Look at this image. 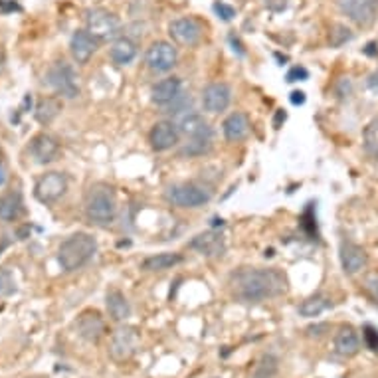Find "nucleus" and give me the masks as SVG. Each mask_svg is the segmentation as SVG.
I'll return each instance as SVG.
<instances>
[{"mask_svg": "<svg viewBox=\"0 0 378 378\" xmlns=\"http://www.w3.org/2000/svg\"><path fill=\"white\" fill-rule=\"evenodd\" d=\"M288 276L278 268H254L242 266L228 278L230 295L244 305H258L269 299H278L288 293Z\"/></svg>", "mask_w": 378, "mask_h": 378, "instance_id": "1", "label": "nucleus"}, {"mask_svg": "<svg viewBox=\"0 0 378 378\" xmlns=\"http://www.w3.org/2000/svg\"><path fill=\"white\" fill-rule=\"evenodd\" d=\"M83 212L90 224L107 228L117 216V196L107 182H93L83 199Z\"/></svg>", "mask_w": 378, "mask_h": 378, "instance_id": "2", "label": "nucleus"}, {"mask_svg": "<svg viewBox=\"0 0 378 378\" xmlns=\"http://www.w3.org/2000/svg\"><path fill=\"white\" fill-rule=\"evenodd\" d=\"M98 254V240L88 232H76L64 240L58 249V264L64 271H78L85 268Z\"/></svg>", "mask_w": 378, "mask_h": 378, "instance_id": "3", "label": "nucleus"}, {"mask_svg": "<svg viewBox=\"0 0 378 378\" xmlns=\"http://www.w3.org/2000/svg\"><path fill=\"white\" fill-rule=\"evenodd\" d=\"M44 83L56 91L60 98L76 100L80 95V81L73 66L66 60H56L44 76Z\"/></svg>", "mask_w": 378, "mask_h": 378, "instance_id": "4", "label": "nucleus"}, {"mask_svg": "<svg viewBox=\"0 0 378 378\" xmlns=\"http://www.w3.org/2000/svg\"><path fill=\"white\" fill-rule=\"evenodd\" d=\"M83 20H85V30L100 42H110L119 38L121 20L115 12L95 6V8L85 11Z\"/></svg>", "mask_w": 378, "mask_h": 378, "instance_id": "5", "label": "nucleus"}, {"mask_svg": "<svg viewBox=\"0 0 378 378\" xmlns=\"http://www.w3.org/2000/svg\"><path fill=\"white\" fill-rule=\"evenodd\" d=\"M165 199L177 208H200L212 200V192L199 182H177L165 190Z\"/></svg>", "mask_w": 378, "mask_h": 378, "instance_id": "6", "label": "nucleus"}, {"mask_svg": "<svg viewBox=\"0 0 378 378\" xmlns=\"http://www.w3.org/2000/svg\"><path fill=\"white\" fill-rule=\"evenodd\" d=\"M337 8L358 28H370L378 20V0H337Z\"/></svg>", "mask_w": 378, "mask_h": 378, "instance_id": "7", "label": "nucleus"}, {"mask_svg": "<svg viewBox=\"0 0 378 378\" xmlns=\"http://www.w3.org/2000/svg\"><path fill=\"white\" fill-rule=\"evenodd\" d=\"M68 177L58 170H50L46 175H42L40 179L34 184V199L42 204H54L68 192Z\"/></svg>", "mask_w": 378, "mask_h": 378, "instance_id": "8", "label": "nucleus"}, {"mask_svg": "<svg viewBox=\"0 0 378 378\" xmlns=\"http://www.w3.org/2000/svg\"><path fill=\"white\" fill-rule=\"evenodd\" d=\"M179 61V52L167 40H157L150 44L145 54V64L155 73H169Z\"/></svg>", "mask_w": 378, "mask_h": 378, "instance_id": "9", "label": "nucleus"}, {"mask_svg": "<svg viewBox=\"0 0 378 378\" xmlns=\"http://www.w3.org/2000/svg\"><path fill=\"white\" fill-rule=\"evenodd\" d=\"M141 337L135 327H119L110 338V355L113 360H129L139 350Z\"/></svg>", "mask_w": 378, "mask_h": 378, "instance_id": "10", "label": "nucleus"}, {"mask_svg": "<svg viewBox=\"0 0 378 378\" xmlns=\"http://www.w3.org/2000/svg\"><path fill=\"white\" fill-rule=\"evenodd\" d=\"M169 34L172 40L177 42L179 46H187V48H192L196 46L202 36H204V28L196 18L192 16H180V18H175V20L169 24Z\"/></svg>", "mask_w": 378, "mask_h": 378, "instance_id": "11", "label": "nucleus"}, {"mask_svg": "<svg viewBox=\"0 0 378 378\" xmlns=\"http://www.w3.org/2000/svg\"><path fill=\"white\" fill-rule=\"evenodd\" d=\"M149 143L153 150H157V153H165V150L177 147L180 143L179 125L169 119L157 121L149 131Z\"/></svg>", "mask_w": 378, "mask_h": 378, "instance_id": "12", "label": "nucleus"}, {"mask_svg": "<svg viewBox=\"0 0 378 378\" xmlns=\"http://www.w3.org/2000/svg\"><path fill=\"white\" fill-rule=\"evenodd\" d=\"M190 249L199 252L204 258H222L226 254V238L220 230H206L190 240Z\"/></svg>", "mask_w": 378, "mask_h": 378, "instance_id": "13", "label": "nucleus"}, {"mask_svg": "<svg viewBox=\"0 0 378 378\" xmlns=\"http://www.w3.org/2000/svg\"><path fill=\"white\" fill-rule=\"evenodd\" d=\"M338 259H341V268L347 276H357V273H360L362 269L367 268L368 264L367 252L348 238L341 240Z\"/></svg>", "mask_w": 378, "mask_h": 378, "instance_id": "14", "label": "nucleus"}, {"mask_svg": "<svg viewBox=\"0 0 378 378\" xmlns=\"http://www.w3.org/2000/svg\"><path fill=\"white\" fill-rule=\"evenodd\" d=\"M76 331L83 341H88L91 345H98L101 338L105 337V331H107V325H105V319L101 317L100 311L95 309H88L83 311L78 321H76Z\"/></svg>", "mask_w": 378, "mask_h": 378, "instance_id": "15", "label": "nucleus"}, {"mask_svg": "<svg viewBox=\"0 0 378 378\" xmlns=\"http://www.w3.org/2000/svg\"><path fill=\"white\" fill-rule=\"evenodd\" d=\"M230 103H232V88L224 81L208 83L202 90V105L208 113H222L228 110Z\"/></svg>", "mask_w": 378, "mask_h": 378, "instance_id": "16", "label": "nucleus"}, {"mask_svg": "<svg viewBox=\"0 0 378 378\" xmlns=\"http://www.w3.org/2000/svg\"><path fill=\"white\" fill-rule=\"evenodd\" d=\"M101 42L93 38L88 30H76L70 40V54L76 64H88L93 58V54L100 50Z\"/></svg>", "mask_w": 378, "mask_h": 378, "instance_id": "17", "label": "nucleus"}, {"mask_svg": "<svg viewBox=\"0 0 378 378\" xmlns=\"http://www.w3.org/2000/svg\"><path fill=\"white\" fill-rule=\"evenodd\" d=\"M180 95H182V80L177 76L157 81L150 88V101L160 107H169L170 103H175Z\"/></svg>", "mask_w": 378, "mask_h": 378, "instance_id": "18", "label": "nucleus"}, {"mask_svg": "<svg viewBox=\"0 0 378 378\" xmlns=\"http://www.w3.org/2000/svg\"><path fill=\"white\" fill-rule=\"evenodd\" d=\"M60 153V143L56 137H52L48 133H38L30 141V155L40 165H48L52 160H56Z\"/></svg>", "mask_w": 378, "mask_h": 378, "instance_id": "19", "label": "nucleus"}, {"mask_svg": "<svg viewBox=\"0 0 378 378\" xmlns=\"http://www.w3.org/2000/svg\"><path fill=\"white\" fill-rule=\"evenodd\" d=\"M180 133H184L190 139H210L214 137V129L208 121L204 119V115L200 113H190L187 111L179 121Z\"/></svg>", "mask_w": 378, "mask_h": 378, "instance_id": "20", "label": "nucleus"}, {"mask_svg": "<svg viewBox=\"0 0 378 378\" xmlns=\"http://www.w3.org/2000/svg\"><path fill=\"white\" fill-rule=\"evenodd\" d=\"M249 117L244 111H234L230 113L228 117L222 123V133H224V139L230 143H240L249 135Z\"/></svg>", "mask_w": 378, "mask_h": 378, "instance_id": "21", "label": "nucleus"}, {"mask_svg": "<svg viewBox=\"0 0 378 378\" xmlns=\"http://www.w3.org/2000/svg\"><path fill=\"white\" fill-rule=\"evenodd\" d=\"M24 199L18 189L6 190L0 196V220L2 222H16L24 214Z\"/></svg>", "mask_w": 378, "mask_h": 378, "instance_id": "22", "label": "nucleus"}, {"mask_svg": "<svg viewBox=\"0 0 378 378\" xmlns=\"http://www.w3.org/2000/svg\"><path fill=\"white\" fill-rule=\"evenodd\" d=\"M137 54H139L137 42L129 36H119L117 40H113L110 48V58L115 66H129L137 58Z\"/></svg>", "mask_w": 378, "mask_h": 378, "instance_id": "23", "label": "nucleus"}, {"mask_svg": "<svg viewBox=\"0 0 378 378\" xmlns=\"http://www.w3.org/2000/svg\"><path fill=\"white\" fill-rule=\"evenodd\" d=\"M333 345H335V353L341 357H355L360 350V338H358L357 329L350 327V325H343L337 331Z\"/></svg>", "mask_w": 378, "mask_h": 378, "instance_id": "24", "label": "nucleus"}, {"mask_svg": "<svg viewBox=\"0 0 378 378\" xmlns=\"http://www.w3.org/2000/svg\"><path fill=\"white\" fill-rule=\"evenodd\" d=\"M184 261L182 254L177 252H160V254H153L149 258L141 261V269L143 271H167L170 268H177L179 264Z\"/></svg>", "mask_w": 378, "mask_h": 378, "instance_id": "25", "label": "nucleus"}, {"mask_svg": "<svg viewBox=\"0 0 378 378\" xmlns=\"http://www.w3.org/2000/svg\"><path fill=\"white\" fill-rule=\"evenodd\" d=\"M105 305L107 313L113 321H127L131 317V305L127 297L121 293L119 289H110L105 295Z\"/></svg>", "mask_w": 378, "mask_h": 378, "instance_id": "26", "label": "nucleus"}, {"mask_svg": "<svg viewBox=\"0 0 378 378\" xmlns=\"http://www.w3.org/2000/svg\"><path fill=\"white\" fill-rule=\"evenodd\" d=\"M61 107H64L61 98H54V95L44 98V100L38 101L36 111H34V117H36V121H38L40 125H50L52 121L56 119L61 113Z\"/></svg>", "mask_w": 378, "mask_h": 378, "instance_id": "27", "label": "nucleus"}, {"mask_svg": "<svg viewBox=\"0 0 378 378\" xmlns=\"http://www.w3.org/2000/svg\"><path fill=\"white\" fill-rule=\"evenodd\" d=\"M331 307V301L329 297H325L323 293H315V295H311V297L303 299L301 301V305L297 307V313L301 317H319L321 313H325L327 309Z\"/></svg>", "mask_w": 378, "mask_h": 378, "instance_id": "28", "label": "nucleus"}, {"mask_svg": "<svg viewBox=\"0 0 378 378\" xmlns=\"http://www.w3.org/2000/svg\"><path fill=\"white\" fill-rule=\"evenodd\" d=\"M362 149L368 159H378V117L368 121L362 131Z\"/></svg>", "mask_w": 378, "mask_h": 378, "instance_id": "29", "label": "nucleus"}, {"mask_svg": "<svg viewBox=\"0 0 378 378\" xmlns=\"http://www.w3.org/2000/svg\"><path fill=\"white\" fill-rule=\"evenodd\" d=\"M279 372V358L276 355H264L256 362L254 367V372H252V378H276Z\"/></svg>", "mask_w": 378, "mask_h": 378, "instance_id": "30", "label": "nucleus"}, {"mask_svg": "<svg viewBox=\"0 0 378 378\" xmlns=\"http://www.w3.org/2000/svg\"><path fill=\"white\" fill-rule=\"evenodd\" d=\"M353 38H355L353 30L348 28L347 24H341V22L333 24L331 30H329V46L335 48V50H337V48H343V46L348 44Z\"/></svg>", "mask_w": 378, "mask_h": 378, "instance_id": "31", "label": "nucleus"}, {"mask_svg": "<svg viewBox=\"0 0 378 378\" xmlns=\"http://www.w3.org/2000/svg\"><path fill=\"white\" fill-rule=\"evenodd\" d=\"M299 224H301L303 232L309 236V240L319 238L317 216H315V204H313V202H309L307 208L303 210V214H301V218H299Z\"/></svg>", "mask_w": 378, "mask_h": 378, "instance_id": "32", "label": "nucleus"}, {"mask_svg": "<svg viewBox=\"0 0 378 378\" xmlns=\"http://www.w3.org/2000/svg\"><path fill=\"white\" fill-rule=\"evenodd\" d=\"M210 150H212V141L210 139H192L189 145H184L182 149H180V157H202V155H208Z\"/></svg>", "mask_w": 378, "mask_h": 378, "instance_id": "33", "label": "nucleus"}, {"mask_svg": "<svg viewBox=\"0 0 378 378\" xmlns=\"http://www.w3.org/2000/svg\"><path fill=\"white\" fill-rule=\"evenodd\" d=\"M16 279L11 269L0 268V297H12L16 293Z\"/></svg>", "mask_w": 378, "mask_h": 378, "instance_id": "34", "label": "nucleus"}, {"mask_svg": "<svg viewBox=\"0 0 378 378\" xmlns=\"http://www.w3.org/2000/svg\"><path fill=\"white\" fill-rule=\"evenodd\" d=\"M212 11L214 14L218 16L222 22H232L236 18V8L228 4V2H224V0H216L214 4H212Z\"/></svg>", "mask_w": 378, "mask_h": 378, "instance_id": "35", "label": "nucleus"}, {"mask_svg": "<svg viewBox=\"0 0 378 378\" xmlns=\"http://www.w3.org/2000/svg\"><path fill=\"white\" fill-rule=\"evenodd\" d=\"M362 288L367 291L368 297L372 299V303L378 307V273H368L362 281Z\"/></svg>", "mask_w": 378, "mask_h": 378, "instance_id": "36", "label": "nucleus"}, {"mask_svg": "<svg viewBox=\"0 0 378 378\" xmlns=\"http://www.w3.org/2000/svg\"><path fill=\"white\" fill-rule=\"evenodd\" d=\"M362 341L370 350H378V329H374L372 325H365L362 327Z\"/></svg>", "mask_w": 378, "mask_h": 378, "instance_id": "37", "label": "nucleus"}, {"mask_svg": "<svg viewBox=\"0 0 378 378\" xmlns=\"http://www.w3.org/2000/svg\"><path fill=\"white\" fill-rule=\"evenodd\" d=\"M305 80H309V71L307 68H303V66H293V68H289L288 73H285V81H288V83H295V81Z\"/></svg>", "mask_w": 378, "mask_h": 378, "instance_id": "38", "label": "nucleus"}, {"mask_svg": "<svg viewBox=\"0 0 378 378\" xmlns=\"http://www.w3.org/2000/svg\"><path fill=\"white\" fill-rule=\"evenodd\" d=\"M261 2L269 12H283L289 4V0H261Z\"/></svg>", "mask_w": 378, "mask_h": 378, "instance_id": "39", "label": "nucleus"}, {"mask_svg": "<svg viewBox=\"0 0 378 378\" xmlns=\"http://www.w3.org/2000/svg\"><path fill=\"white\" fill-rule=\"evenodd\" d=\"M329 323H317V325H311V327L305 329V333H307V337H323L325 333L329 331Z\"/></svg>", "mask_w": 378, "mask_h": 378, "instance_id": "40", "label": "nucleus"}, {"mask_svg": "<svg viewBox=\"0 0 378 378\" xmlns=\"http://www.w3.org/2000/svg\"><path fill=\"white\" fill-rule=\"evenodd\" d=\"M22 11V6L16 0H0V12L2 14H8V12Z\"/></svg>", "mask_w": 378, "mask_h": 378, "instance_id": "41", "label": "nucleus"}, {"mask_svg": "<svg viewBox=\"0 0 378 378\" xmlns=\"http://www.w3.org/2000/svg\"><path fill=\"white\" fill-rule=\"evenodd\" d=\"M228 40H230V44H232V50L236 52V54H238L240 58H244V56H246V50H244V44L240 42L238 36H234V34H230Z\"/></svg>", "mask_w": 378, "mask_h": 378, "instance_id": "42", "label": "nucleus"}, {"mask_svg": "<svg viewBox=\"0 0 378 378\" xmlns=\"http://www.w3.org/2000/svg\"><path fill=\"white\" fill-rule=\"evenodd\" d=\"M367 88L370 91H374V93H378V68L370 76H368V80H367Z\"/></svg>", "mask_w": 378, "mask_h": 378, "instance_id": "43", "label": "nucleus"}, {"mask_svg": "<svg viewBox=\"0 0 378 378\" xmlns=\"http://www.w3.org/2000/svg\"><path fill=\"white\" fill-rule=\"evenodd\" d=\"M362 54L368 56V58H377L378 56V44L377 42H368L367 46L362 48Z\"/></svg>", "mask_w": 378, "mask_h": 378, "instance_id": "44", "label": "nucleus"}, {"mask_svg": "<svg viewBox=\"0 0 378 378\" xmlns=\"http://www.w3.org/2000/svg\"><path fill=\"white\" fill-rule=\"evenodd\" d=\"M289 100L293 105H303L305 103V91H291V95H289Z\"/></svg>", "mask_w": 378, "mask_h": 378, "instance_id": "45", "label": "nucleus"}, {"mask_svg": "<svg viewBox=\"0 0 378 378\" xmlns=\"http://www.w3.org/2000/svg\"><path fill=\"white\" fill-rule=\"evenodd\" d=\"M285 119H288V113H285V110H278V113H276V119H273V127L279 129L281 121H285Z\"/></svg>", "mask_w": 378, "mask_h": 378, "instance_id": "46", "label": "nucleus"}, {"mask_svg": "<svg viewBox=\"0 0 378 378\" xmlns=\"http://www.w3.org/2000/svg\"><path fill=\"white\" fill-rule=\"evenodd\" d=\"M4 180H6V170H4V165L0 163V187L4 184Z\"/></svg>", "mask_w": 378, "mask_h": 378, "instance_id": "47", "label": "nucleus"}, {"mask_svg": "<svg viewBox=\"0 0 378 378\" xmlns=\"http://www.w3.org/2000/svg\"><path fill=\"white\" fill-rule=\"evenodd\" d=\"M0 64H2V58H0Z\"/></svg>", "mask_w": 378, "mask_h": 378, "instance_id": "48", "label": "nucleus"}]
</instances>
